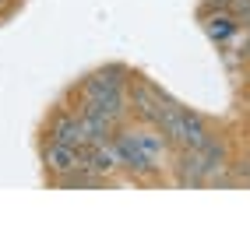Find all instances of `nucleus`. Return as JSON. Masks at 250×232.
<instances>
[{"label": "nucleus", "mask_w": 250, "mask_h": 232, "mask_svg": "<svg viewBox=\"0 0 250 232\" xmlns=\"http://www.w3.org/2000/svg\"><path fill=\"white\" fill-rule=\"evenodd\" d=\"M130 85V74L127 67H120V63H109V67H99L92 71L85 81H81V98H95V95H106V92H127Z\"/></svg>", "instance_id": "20e7f679"}, {"label": "nucleus", "mask_w": 250, "mask_h": 232, "mask_svg": "<svg viewBox=\"0 0 250 232\" xmlns=\"http://www.w3.org/2000/svg\"><path fill=\"white\" fill-rule=\"evenodd\" d=\"M127 102H130V113L138 116V120L145 123H155V116L166 102H173L169 95H162L152 81H145V77H130V85H127Z\"/></svg>", "instance_id": "f03ea898"}, {"label": "nucleus", "mask_w": 250, "mask_h": 232, "mask_svg": "<svg viewBox=\"0 0 250 232\" xmlns=\"http://www.w3.org/2000/svg\"><path fill=\"white\" fill-rule=\"evenodd\" d=\"M247 57H250V39H247Z\"/></svg>", "instance_id": "9d476101"}, {"label": "nucleus", "mask_w": 250, "mask_h": 232, "mask_svg": "<svg viewBox=\"0 0 250 232\" xmlns=\"http://www.w3.org/2000/svg\"><path fill=\"white\" fill-rule=\"evenodd\" d=\"M205 141H211L208 120H205L201 113L183 109V116H180V127H176V134H173L169 148H176V152H187V148H201Z\"/></svg>", "instance_id": "423d86ee"}, {"label": "nucleus", "mask_w": 250, "mask_h": 232, "mask_svg": "<svg viewBox=\"0 0 250 232\" xmlns=\"http://www.w3.org/2000/svg\"><path fill=\"white\" fill-rule=\"evenodd\" d=\"M42 165H46V173L53 179H63V176H71V173L81 169V148H71V144L49 137L42 144Z\"/></svg>", "instance_id": "39448f33"}, {"label": "nucleus", "mask_w": 250, "mask_h": 232, "mask_svg": "<svg viewBox=\"0 0 250 232\" xmlns=\"http://www.w3.org/2000/svg\"><path fill=\"white\" fill-rule=\"evenodd\" d=\"M4 7H7V0H0V11H4Z\"/></svg>", "instance_id": "1a4fd4ad"}, {"label": "nucleus", "mask_w": 250, "mask_h": 232, "mask_svg": "<svg viewBox=\"0 0 250 232\" xmlns=\"http://www.w3.org/2000/svg\"><path fill=\"white\" fill-rule=\"evenodd\" d=\"M226 158H229L226 144L211 137L201 148H187V152H180L176 176H180V183H208V179H215L226 169Z\"/></svg>", "instance_id": "f257e3e1"}, {"label": "nucleus", "mask_w": 250, "mask_h": 232, "mask_svg": "<svg viewBox=\"0 0 250 232\" xmlns=\"http://www.w3.org/2000/svg\"><path fill=\"white\" fill-rule=\"evenodd\" d=\"M46 134L53 141L71 144V148H88V134H85V123H81L78 113H57L53 120H49Z\"/></svg>", "instance_id": "6e6552de"}, {"label": "nucleus", "mask_w": 250, "mask_h": 232, "mask_svg": "<svg viewBox=\"0 0 250 232\" xmlns=\"http://www.w3.org/2000/svg\"><path fill=\"white\" fill-rule=\"evenodd\" d=\"M113 137H116V148H120L124 173H130L134 179H152V176H159L162 165H155V162L134 144V137H130V130H127V127H116V134H113Z\"/></svg>", "instance_id": "7ed1b4c3"}, {"label": "nucleus", "mask_w": 250, "mask_h": 232, "mask_svg": "<svg viewBox=\"0 0 250 232\" xmlns=\"http://www.w3.org/2000/svg\"><path fill=\"white\" fill-rule=\"evenodd\" d=\"M205 36L211 39V42H229L232 36H236V32H240V18H236V14H232L229 7H215V4H208L205 7Z\"/></svg>", "instance_id": "0eeeda50"}]
</instances>
